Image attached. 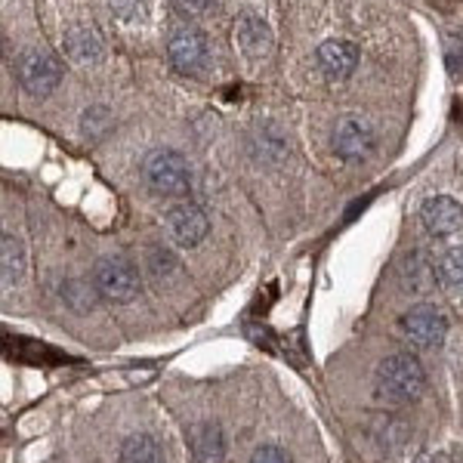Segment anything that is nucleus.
I'll return each instance as SVG.
<instances>
[{"label":"nucleus","instance_id":"obj_1","mask_svg":"<svg viewBox=\"0 0 463 463\" xmlns=\"http://www.w3.org/2000/svg\"><path fill=\"white\" fill-rule=\"evenodd\" d=\"M377 390L386 402H395V405L417 402L423 390H427L423 364L408 353H395L383 358V364L377 368Z\"/></svg>","mask_w":463,"mask_h":463},{"label":"nucleus","instance_id":"obj_2","mask_svg":"<svg viewBox=\"0 0 463 463\" xmlns=\"http://www.w3.org/2000/svg\"><path fill=\"white\" fill-rule=\"evenodd\" d=\"M143 179L155 195H183V192H189V164L174 148H155L143 161Z\"/></svg>","mask_w":463,"mask_h":463},{"label":"nucleus","instance_id":"obj_3","mask_svg":"<svg viewBox=\"0 0 463 463\" xmlns=\"http://www.w3.org/2000/svg\"><path fill=\"white\" fill-rule=\"evenodd\" d=\"M93 288L111 303H130L139 294V269L124 257H106L93 269Z\"/></svg>","mask_w":463,"mask_h":463},{"label":"nucleus","instance_id":"obj_4","mask_svg":"<svg viewBox=\"0 0 463 463\" xmlns=\"http://www.w3.org/2000/svg\"><path fill=\"white\" fill-rule=\"evenodd\" d=\"M16 74L28 93L50 96L62 80V62L47 50H25L16 62Z\"/></svg>","mask_w":463,"mask_h":463},{"label":"nucleus","instance_id":"obj_5","mask_svg":"<svg viewBox=\"0 0 463 463\" xmlns=\"http://www.w3.org/2000/svg\"><path fill=\"white\" fill-rule=\"evenodd\" d=\"M402 327H405L408 340L414 343L417 349L442 346V340L448 334L445 316L436 306H414V309H408V316L402 318Z\"/></svg>","mask_w":463,"mask_h":463},{"label":"nucleus","instance_id":"obj_6","mask_svg":"<svg viewBox=\"0 0 463 463\" xmlns=\"http://www.w3.org/2000/svg\"><path fill=\"white\" fill-rule=\"evenodd\" d=\"M207 229H211L207 226V216L198 204L183 201V204H174L167 211V232L179 248H198L204 241Z\"/></svg>","mask_w":463,"mask_h":463},{"label":"nucleus","instance_id":"obj_7","mask_svg":"<svg viewBox=\"0 0 463 463\" xmlns=\"http://www.w3.org/2000/svg\"><path fill=\"white\" fill-rule=\"evenodd\" d=\"M334 152L340 155L343 161H362L374 152V133L364 121L358 118H343V121L334 127Z\"/></svg>","mask_w":463,"mask_h":463},{"label":"nucleus","instance_id":"obj_8","mask_svg":"<svg viewBox=\"0 0 463 463\" xmlns=\"http://www.w3.org/2000/svg\"><path fill=\"white\" fill-rule=\"evenodd\" d=\"M167 56L179 71H198L207 59V37L198 28H176L167 41Z\"/></svg>","mask_w":463,"mask_h":463},{"label":"nucleus","instance_id":"obj_9","mask_svg":"<svg viewBox=\"0 0 463 463\" xmlns=\"http://www.w3.org/2000/svg\"><path fill=\"white\" fill-rule=\"evenodd\" d=\"M235 41H238V47H241V53L257 62V59H266L272 53L275 37H272V28H269L260 16L241 13L235 22Z\"/></svg>","mask_w":463,"mask_h":463},{"label":"nucleus","instance_id":"obj_10","mask_svg":"<svg viewBox=\"0 0 463 463\" xmlns=\"http://www.w3.org/2000/svg\"><path fill=\"white\" fill-rule=\"evenodd\" d=\"M318 65L331 80H346L358 65V50L346 37H331L318 47Z\"/></svg>","mask_w":463,"mask_h":463},{"label":"nucleus","instance_id":"obj_11","mask_svg":"<svg viewBox=\"0 0 463 463\" xmlns=\"http://www.w3.org/2000/svg\"><path fill=\"white\" fill-rule=\"evenodd\" d=\"M420 216H423V226H427V232L436 238L454 235V232L463 226V207L448 195H436V198L423 201Z\"/></svg>","mask_w":463,"mask_h":463},{"label":"nucleus","instance_id":"obj_12","mask_svg":"<svg viewBox=\"0 0 463 463\" xmlns=\"http://www.w3.org/2000/svg\"><path fill=\"white\" fill-rule=\"evenodd\" d=\"M62 47L69 53L71 62L78 65H96L102 59V37L96 34V28L90 25H74L65 32Z\"/></svg>","mask_w":463,"mask_h":463},{"label":"nucleus","instance_id":"obj_13","mask_svg":"<svg viewBox=\"0 0 463 463\" xmlns=\"http://www.w3.org/2000/svg\"><path fill=\"white\" fill-rule=\"evenodd\" d=\"M189 442L198 463H220L222 454H226V439H222V430L216 423H198V427H192Z\"/></svg>","mask_w":463,"mask_h":463},{"label":"nucleus","instance_id":"obj_14","mask_svg":"<svg viewBox=\"0 0 463 463\" xmlns=\"http://www.w3.org/2000/svg\"><path fill=\"white\" fill-rule=\"evenodd\" d=\"M121 463H161V448L152 436L139 432L121 445Z\"/></svg>","mask_w":463,"mask_h":463},{"label":"nucleus","instance_id":"obj_15","mask_svg":"<svg viewBox=\"0 0 463 463\" xmlns=\"http://www.w3.org/2000/svg\"><path fill=\"white\" fill-rule=\"evenodd\" d=\"M432 281H436V272H432V266L427 263V257L423 253H414V257L405 263V285L411 294H427L432 288Z\"/></svg>","mask_w":463,"mask_h":463},{"label":"nucleus","instance_id":"obj_16","mask_svg":"<svg viewBox=\"0 0 463 463\" xmlns=\"http://www.w3.org/2000/svg\"><path fill=\"white\" fill-rule=\"evenodd\" d=\"M0 263H4V288H10L22 275V266H25V253H22L19 238L4 235V241H0Z\"/></svg>","mask_w":463,"mask_h":463},{"label":"nucleus","instance_id":"obj_17","mask_svg":"<svg viewBox=\"0 0 463 463\" xmlns=\"http://www.w3.org/2000/svg\"><path fill=\"white\" fill-rule=\"evenodd\" d=\"M439 279H442L445 288L463 290V244L460 248H451L439 260Z\"/></svg>","mask_w":463,"mask_h":463},{"label":"nucleus","instance_id":"obj_18","mask_svg":"<svg viewBox=\"0 0 463 463\" xmlns=\"http://www.w3.org/2000/svg\"><path fill=\"white\" fill-rule=\"evenodd\" d=\"M62 294H65V300H69L74 309H93V303H96V294L99 290H90L87 281H69V285L62 288Z\"/></svg>","mask_w":463,"mask_h":463},{"label":"nucleus","instance_id":"obj_19","mask_svg":"<svg viewBox=\"0 0 463 463\" xmlns=\"http://www.w3.org/2000/svg\"><path fill=\"white\" fill-rule=\"evenodd\" d=\"M109 6L121 22H143L146 19V0H109Z\"/></svg>","mask_w":463,"mask_h":463},{"label":"nucleus","instance_id":"obj_20","mask_svg":"<svg viewBox=\"0 0 463 463\" xmlns=\"http://www.w3.org/2000/svg\"><path fill=\"white\" fill-rule=\"evenodd\" d=\"M111 124V118H109V111L106 109H90V111H84V133L87 137H93V139H99L102 137V130Z\"/></svg>","mask_w":463,"mask_h":463},{"label":"nucleus","instance_id":"obj_21","mask_svg":"<svg viewBox=\"0 0 463 463\" xmlns=\"http://www.w3.org/2000/svg\"><path fill=\"white\" fill-rule=\"evenodd\" d=\"M250 463H290V458L279 445H260L257 451H253Z\"/></svg>","mask_w":463,"mask_h":463},{"label":"nucleus","instance_id":"obj_22","mask_svg":"<svg viewBox=\"0 0 463 463\" xmlns=\"http://www.w3.org/2000/svg\"><path fill=\"white\" fill-rule=\"evenodd\" d=\"M207 4L211 0H174L176 13H183V16H201L207 10Z\"/></svg>","mask_w":463,"mask_h":463},{"label":"nucleus","instance_id":"obj_23","mask_svg":"<svg viewBox=\"0 0 463 463\" xmlns=\"http://www.w3.org/2000/svg\"><path fill=\"white\" fill-rule=\"evenodd\" d=\"M174 269V257L167 250H152V272L161 275V272H170Z\"/></svg>","mask_w":463,"mask_h":463},{"label":"nucleus","instance_id":"obj_24","mask_svg":"<svg viewBox=\"0 0 463 463\" xmlns=\"http://www.w3.org/2000/svg\"><path fill=\"white\" fill-rule=\"evenodd\" d=\"M414 463H451V458L448 454H420Z\"/></svg>","mask_w":463,"mask_h":463}]
</instances>
